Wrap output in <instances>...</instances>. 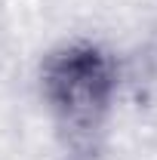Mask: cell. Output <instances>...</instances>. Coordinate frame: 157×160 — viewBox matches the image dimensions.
<instances>
[{"label":"cell","instance_id":"obj_1","mask_svg":"<svg viewBox=\"0 0 157 160\" xmlns=\"http://www.w3.org/2000/svg\"><path fill=\"white\" fill-rule=\"evenodd\" d=\"M37 89L62 129L71 136H89L105 123L117 102V56L96 40H65L43 56Z\"/></svg>","mask_w":157,"mask_h":160},{"label":"cell","instance_id":"obj_2","mask_svg":"<svg viewBox=\"0 0 157 160\" xmlns=\"http://www.w3.org/2000/svg\"><path fill=\"white\" fill-rule=\"evenodd\" d=\"M151 74H154V80H157V43H154V52H151Z\"/></svg>","mask_w":157,"mask_h":160}]
</instances>
